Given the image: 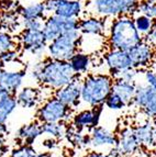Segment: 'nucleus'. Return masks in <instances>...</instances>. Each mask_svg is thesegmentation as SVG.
I'll return each instance as SVG.
<instances>
[{"label":"nucleus","instance_id":"f257e3e1","mask_svg":"<svg viewBox=\"0 0 156 157\" xmlns=\"http://www.w3.org/2000/svg\"><path fill=\"white\" fill-rule=\"evenodd\" d=\"M143 40L134 25L133 16L123 14L112 19L110 22L108 29V45L110 48L129 51Z\"/></svg>","mask_w":156,"mask_h":157},{"label":"nucleus","instance_id":"f03ea898","mask_svg":"<svg viewBox=\"0 0 156 157\" xmlns=\"http://www.w3.org/2000/svg\"><path fill=\"white\" fill-rule=\"evenodd\" d=\"M113 78L108 74H91L81 79L80 100L89 107L103 105L112 91Z\"/></svg>","mask_w":156,"mask_h":157},{"label":"nucleus","instance_id":"7ed1b4c3","mask_svg":"<svg viewBox=\"0 0 156 157\" xmlns=\"http://www.w3.org/2000/svg\"><path fill=\"white\" fill-rule=\"evenodd\" d=\"M78 78H80V76L74 71L69 62L47 57L43 64L40 85L57 90Z\"/></svg>","mask_w":156,"mask_h":157},{"label":"nucleus","instance_id":"20e7f679","mask_svg":"<svg viewBox=\"0 0 156 157\" xmlns=\"http://www.w3.org/2000/svg\"><path fill=\"white\" fill-rule=\"evenodd\" d=\"M138 5L136 0H88L86 11L91 16L115 19L123 14H135Z\"/></svg>","mask_w":156,"mask_h":157},{"label":"nucleus","instance_id":"39448f33","mask_svg":"<svg viewBox=\"0 0 156 157\" xmlns=\"http://www.w3.org/2000/svg\"><path fill=\"white\" fill-rule=\"evenodd\" d=\"M81 37L83 35L78 29L63 33L62 35L47 43V56L53 59L68 62L72 56L79 51Z\"/></svg>","mask_w":156,"mask_h":157},{"label":"nucleus","instance_id":"423d86ee","mask_svg":"<svg viewBox=\"0 0 156 157\" xmlns=\"http://www.w3.org/2000/svg\"><path fill=\"white\" fill-rule=\"evenodd\" d=\"M72 110V108L63 103L56 97H53L40 105L37 112V119L42 123L66 122L70 118Z\"/></svg>","mask_w":156,"mask_h":157},{"label":"nucleus","instance_id":"0eeeda50","mask_svg":"<svg viewBox=\"0 0 156 157\" xmlns=\"http://www.w3.org/2000/svg\"><path fill=\"white\" fill-rule=\"evenodd\" d=\"M78 21L79 19L63 18L56 14H49L45 18L42 30H43V33L46 37L47 42H51L65 32L77 30Z\"/></svg>","mask_w":156,"mask_h":157},{"label":"nucleus","instance_id":"6e6552de","mask_svg":"<svg viewBox=\"0 0 156 157\" xmlns=\"http://www.w3.org/2000/svg\"><path fill=\"white\" fill-rule=\"evenodd\" d=\"M45 10L49 14H56L63 18L80 19L84 12L81 0H44Z\"/></svg>","mask_w":156,"mask_h":157},{"label":"nucleus","instance_id":"1a4fd4ad","mask_svg":"<svg viewBox=\"0 0 156 157\" xmlns=\"http://www.w3.org/2000/svg\"><path fill=\"white\" fill-rule=\"evenodd\" d=\"M133 105L151 120H156V91L146 84H136Z\"/></svg>","mask_w":156,"mask_h":157},{"label":"nucleus","instance_id":"9d476101","mask_svg":"<svg viewBox=\"0 0 156 157\" xmlns=\"http://www.w3.org/2000/svg\"><path fill=\"white\" fill-rule=\"evenodd\" d=\"M47 40L43 30L23 29L19 36V44L25 52L31 53L32 55H42L46 51Z\"/></svg>","mask_w":156,"mask_h":157},{"label":"nucleus","instance_id":"9b49d317","mask_svg":"<svg viewBox=\"0 0 156 157\" xmlns=\"http://www.w3.org/2000/svg\"><path fill=\"white\" fill-rule=\"evenodd\" d=\"M103 59L112 77L119 74L120 71L133 67L127 51L119 50V48H110L108 52L104 53Z\"/></svg>","mask_w":156,"mask_h":157},{"label":"nucleus","instance_id":"f8f14e48","mask_svg":"<svg viewBox=\"0 0 156 157\" xmlns=\"http://www.w3.org/2000/svg\"><path fill=\"white\" fill-rule=\"evenodd\" d=\"M26 76V67L7 69L3 67L0 73V87L6 89L10 94L16 96V94L22 88L24 78Z\"/></svg>","mask_w":156,"mask_h":157},{"label":"nucleus","instance_id":"ddd939ff","mask_svg":"<svg viewBox=\"0 0 156 157\" xmlns=\"http://www.w3.org/2000/svg\"><path fill=\"white\" fill-rule=\"evenodd\" d=\"M155 48L152 46L147 41L143 40L140 43L127 51L130 59L132 62L133 67L138 69H143L152 64L153 58L155 56Z\"/></svg>","mask_w":156,"mask_h":157},{"label":"nucleus","instance_id":"4468645a","mask_svg":"<svg viewBox=\"0 0 156 157\" xmlns=\"http://www.w3.org/2000/svg\"><path fill=\"white\" fill-rule=\"evenodd\" d=\"M107 20L101 17L91 16L84 17L78 21V30L81 35H89V36H103L106 31L109 29L107 25Z\"/></svg>","mask_w":156,"mask_h":157},{"label":"nucleus","instance_id":"2eb2a0df","mask_svg":"<svg viewBox=\"0 0 156 157\" xmlns=\"http://www.w3.org/2000/svg\"><path fill=\"white\" fill-rule=\"evenodd\" d=\"M103 105L91 107L88 110H83L80 112L76 113L73 118V126L79 128V130H89L99 125L100 117H101Z\"/></svg>","mask_w":156,"mask_h":157},{"label":"nucleus","instance_id":"dca6fc26","mask_svg":"<svg viewBox=\"0 0 156 157\" xmlns=\"http://www.w3.org/2000/svg\"><path fill=\"white\" fill-rule=\"evenodd\" d=\"M81 94V79L78 78L74 80L73 82L62 87L60 89L55 90L54 97H56L58 100L65 103L72 109H75L79 103Z\"/></svg>","mask_w":156,"mask_h":157},{"label":"nucleus","instance_id":"f3484780","mask_svg":"<svg viewBox=\"0 0 156 157\" xmlns=\"http://www.w3.org/2000/svg\"><path fill=\"white\" fill-rule=\"evenodd\" d=\"M118 135L103 126H95L89 131V143L94 148L113 147L117 145Z\"/></svg>","mask_w":156,"mask_h":157},{"label":"nucleus","instance_id":"a211bd4d","mask_svg":"<svg viewBox=\"0 0 156 157\" xmlns=\"http://www.w3.org/2000/svg\"><path fill=\"white\" fill-rule=\"evenodd\" d=\"M115 146L119 148V151L122 153L123 156H132L134 155L138 149L141 145L138 142L135 133H134V128L131 126L123 128L118 135V142Z\"/></svg>","mask_w":156,"mask_h":157},{"label":"nucleus","instance_id":"6ab92c4d","mask_svg":"<svg viewBox=\"0 0 156 157\" xmlns=\"http://www.w3.org/2000/svg\"><path fill=\"white\" fill-rule=\"evenodd\" d=\"M41 135H43V123L37 119L21 126L17 132L16 139L20 142V144L33 145Z\"/></svg>","mask_w":156,"mask_h":157},{"label":"nucleus","instance_id":"aec40b11","mask_svg":"<svg viewBox=\"0 0 156 157\" xmlns=\"http://www.w3.org/2000/svg\"><path fill=\"white\" fill-rule=\"evenodd\" d=\"M18 105L24 109L37 108L41 100V94L34 87H23L16 94Z\"/></svg>","mask_w":156,"mask_h":157},{"label":"nucleus","instance_id":"412c9836","mask_svg":"<svg viewBox=\"0 0 156 157\" xmlns=\"http://www.w3.org/2000/svg\"><path fill=\"white\" fill-rule=\"evenodd\" d=\"M136 84L134 81H127L123 79H113L112 91L115 92L123 100L125 105H133V100L135 96Z\"/></svg>","mask_w":156,"mask_h":157},{"label":"nucleus","instance_id":"4be33fe9","mask_svg":"<svg viewBox=\"0 0 156 157\" xmlns=\"http://www.w3.org/2000/svg\"><path fill=\"white\" fill-rule=\"evenodd\" d=\"M134 128V133H135L138 142L140 143L141 147H152L155 144V139H154V133H153V122L151 119H148V121L141 123L136 125Z\"/></svg>","mask_w":156,"mask_h":157},{"label":"nucleus","instance_id":"5701e85b","mask_svg":"<svg viewBox=\"0 0 156 157\" xmlns=\"http://www.w3.org/2000/svg\"><path fill=\"white\" fill-rule=\"evenodd\" d=\"M21 20H45L47 12L45 10L44 2H35L26 7H21L19 11Z\"/></svg>","mask_w":156,"mask_h":157},{"label":"nucleus","instance_id":"b1692460","mask_svg":"<svg viewBox=\"0 0 156 157\" xmlns=\"http://www.w3.org/2000/svg\"><path fill=\"white\" fill-rule=\"evenodd\" d=\"M68 62H69L74 71L77 75H79V76H81L84 74H86L87 71H89L91 65H92L91 56L89 54H87V53L79 52V51L76 54H74Z\"/></svg>","mask_w":156,"mask_h":157},{"label":"nucleus","instance_id":"393cba45","mask_svg":"<svg viewBox=\"0 0 156 157\" xmlns=\"http://www.w3.org/2000/svg\"><path fill=\"white\" fill-rule=\"evenodd\" d=\"M65 137L73 146L78 147V148H86L90 146L89 135H86L83 130H79L73 125L66 128Z\"/></svg>","mask_w":156,"mask_h":157},{"label":"nucleus","instance_id":"a878e982","mask_svg":"<svg viewBox=\"0 0 156 157\" xmlns=\"http://www.w3.org/2000/svg\"><path fill=\"white\" fill-rule=\"evenodd\" d=\"M133 21H134V25H135L136 30L138 31V33L144 37H146L148 35V33L152 31L154 25L155 20L150 17L142 14V13H138L133 14Z\"/></svg>","mask_w":156,"mask_h":157},{"label":"nucleus","instance_id":"bb28decb","mask_svg":"<svg viewBox=\"0 0 156 157\" xmlns=\"http://www.w3.org/2000/svg\"><path fill=\"white\" fill-rule=\"evenodd\" d=\"M17 107H18V102H17L16 96L13 94H10L9 97L0 102V122L6 123L9 117L16 111Z\"/></svg>","mask_w":156,"mask_h":157},{"label":"nucleus","instance_id":"cd10ccee","mask_svg":"<svg viewBox=\"0 0 156 157\" xmlns=\"http://www.w3.org/2000/svg\"><path fill=\"white\" fill-rule=\"evenodd\" d=\"M66 126L64 122H51L43 123V134L55 140H60L65 137Z\"/></svg>","mask_w":156,"mask_h":157},{"label":"nucleus","instance_id":"c85d7f7f","mask_svg":"<svg viewBox=\"0 0 156 157\" xmlns=\"http://www.w3.org/2000/svg\"><path fill=\"white\" fill-rule=\"evenodd\" d=\"M138 13H142L156 20V0H141L138 5Z\"/></svg>","mask_w":156,"mask_h":157},{"label":"nucleus","instance_id":"c756f323","mask_svg":"<svg viewBox=\"0 0 156 157\" xmlns=\"http://www.w3.org/2000/svg\"><path fill=\"white\" fill-rule=\"evenodd\" d=\"M12 48H17L14 37L6 30H0V54Z\"/></svg>","mask_w":156,"mask_h":157},{"label":"nucleus","instance_id":"7c9ffc66","mask_svg":"<svg viewBox=\"0 0 156 157\" xmlns=\"http://www.w3.org/2000/svg\"><path fill=\"white\" fill-rule=\"evenodd\" d=\"M103 105H106L109 110H112V111L122 110V109H124V108L127 107L125 103L123 102V100L120 98V96H118V94L113 91L110 92V94L107 97V99L104 100Z\"/></svg>","mask_w":156,"mask_h":157},{"label":"nucleus","instance_id":"2f4dec72","mask_svg":"<svg viewBox=\"0 0 156 157\" xmlns=\"http://www.w3.org/2000/svg\"><path fill=\"white\" fill-rule=\"evenodd\" d=\"M37 154L32 145L20 144L18 147L11 151L10 157H33Z\"/></svg>","mask_w":156,"mask_h":157},{"label":"nucleus","instance_id":"473e14b6","mask_svg":"<svg viewBox=\"0 0 156 157\" xmlns=\"http://www.w3.org/2000/svg\"><path fill=\"white\" fill-rule=\"evenodd\" d=\"M138 75V68L131 67V68H127V69H125V71H120L119 74L115 75L112 78L113 79H123V80H127V81H135Z\"/></svg>","mask_w":156,"mask_h":157},{"label":"nucleus","instance_id":"72a5a7b5","mask_svg":"<svg viewBox=\"0 0 156 157\" xmlns=\"http://www.w3.org/2000/svg\"><path fill=\"white\" fill-rule=\"evenodd\" d=\"M19 57H20V51L18 48H12V50H9L7 52L0 54V62L3 65H7V64L19 60Z\"/></svg>","mask_w":156,"mask_h":157},{"label":"nucleus","instance_id":"f704fd0d","mask_svg":"<svg viewBox=\"0 0 156 157\" xmlns=\"http://www.w3.org/2000/svg\"><path fill=\"white\" fill-rule=\"evenodd\" d=\"M43 64H44V59L40 60V62H37V63H35L32 66V68L29 71L31 79L39 85H40V82H41V75H42V69H43Z\"/></svg>","mask_w":156,"mask_h":157},{"label":"nucleus","instance_id":"c9c22d12","mask_svg":"<svg viewBox=\"0 0 156 157\" xmlns=\"http://www.w3.org/2000/svg\"><path fill=\"white\" fill-rule=\"evenodd\" d=\"M23 29H32V30H42L43 29V23L44 20H21Z\"/></svg>","mask_w":156,"mask_h":157},{"label":"nucleus","instance_id":"e433bc0d","mask_svg":"<svg viewBox=\"0 0 156 157\" xmlns=\"http://www.w3.org/2000/svg\"><path fill=\"white\" fill-rule=\"evenodd\" d=\"M144 82L147 86H150L152 89H154L156 91V74L153 71H144Z\"/></svg>","mask_w":156,"mask_h":157},{"label":"nucleus","instance_id":"4c0bfd02","mask_svg":"<svg viewBox=\"0 0 156 157\" xmlns=\"http://www.w3.org/2000/svg\"><path fill=\"white\" fill-rule=\"evenodd\" d=\"M144 40L147 41V42L156 50V20H155V22H154V25H153L152 31L148 33L147 36L144 37Z\"/></svg>","mask_w":156,"mask_h":157},{"label":"nucleus","instance_id":"58836bf2","mask_svg":"<svg viewBox=\"0 0 156 157\" xmlns=\"http://www.w3.org/2000/svg\"><path fill=\"white\" fill-rule=\"evenodd\" d=\"M7 151V146H6V135L0 133V157H3Z\"/></svg>","mask_w":156,"mask_h":157},{"label":"nucleus","instance_id":"ea45409f","mask_svg":"<svg viewBox=\"0 0 156 157\" xmlns=\"http://www.w3.org/2000/svg\"><path fill=\"white\" fill-rule=\"evenodd\" d=\"M85 157H111V156H110L109 153L104 154V153H100V152H90Z\"/></svg>","mask_w":156,"mask_h":157},{"label":"nucleus","instance_id":"a19ab883","mask_svg":"<svg viewBox=\"0 0 156 157\" xmlns=\"http://www.w3.org/2000/svg\"><path fill=\"white\" fill-rule=\"evenodd\" d=\"M9 96H10V94H9L6 89H3V88L0 87V102L2 101L3 99H6L7 97H9Z\"/></svg>","mask_w":156,"mask_h":157},{"label":"nucleus","instance_id":"79ce46f5","mask_svg":"<svg viewBox=\"0 0 156 157\" xmlns=\"http://www.w3.org/2000/svg\"><path fill=\"white\" fill-rule=\"evenodd\" d=\"M33 157H52L49 153H37Z\"/></svg>","mask_w":156,"mask_h":157},{"label":"nucleus","instance_id":"37998d69","mask_svg":"<svg viewBox=\"0 0 156 157\" xmlns=\"http://www.w3.org/2000/svg\"><path fill=\"white\" fill-rule=\"evenodd\" d=\"M153 133H154V139H155L156 142V120H154L153 122Z\"/></svg>","mask_w":156,"mask_h":157},{"label":"nucleus","instance_id":"c03bdc74","mask_svg":"<svg viewBox=\"0 0 156 157\" xmlns=\"http://www.w3.org/2000/svg\"><path fill=\"white\" fill-rule=\"evenodd\" d=\"M2 69H3V64L1 63V62H0V73L2 71Z\"/></svg>","mask_w":156,"mask_h":157},{"label":"nucleus","instance_id":"a18cd8bd","mask_svg":"<svg viewBox=\"0 0 156 157\" xmlns=\"http://www.w3.org/2000/svg\"><path fill=\"white\" fill-rule=\"evenodd\" d=\"M136 1H141V0H136Z\"/></svg>","mask_w":156,"mask_h":157},{"label":"nucleus","instance_id":"49530a36","mask_svg":"<svg viewBox=\"0 0 156 157\" xmlns=\"http://www.w3.org/2000/svg\"><path fill=\"white\" fill-rule=\"evenodd\" d=\"M155 74H156V71H155Z\"/></svg>","mask_w":156,"mask_h":157}]
</instances>
